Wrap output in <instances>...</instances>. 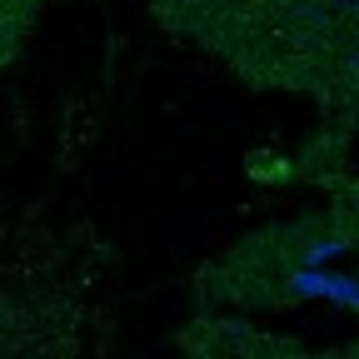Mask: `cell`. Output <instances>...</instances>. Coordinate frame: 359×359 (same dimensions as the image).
<instances>
[]
</instances>
